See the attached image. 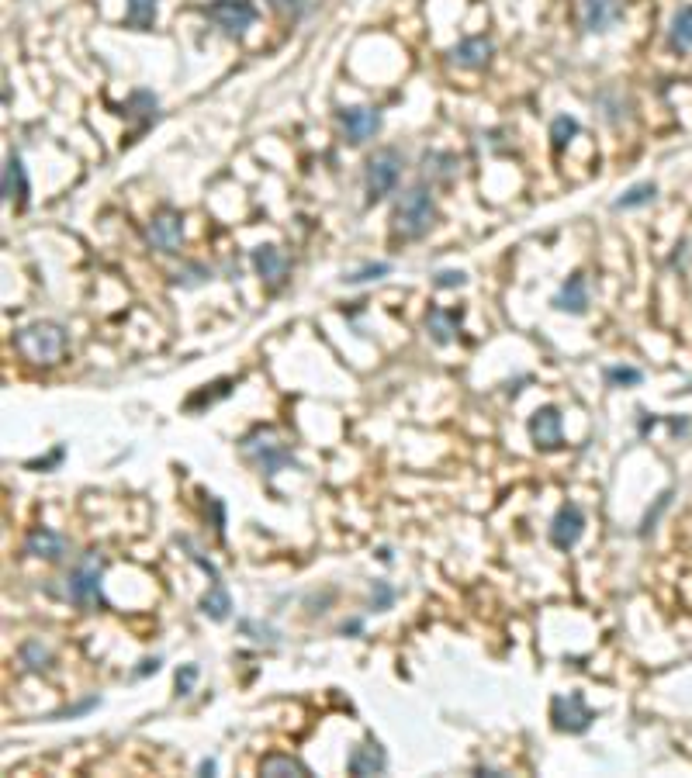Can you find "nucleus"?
Segmentation results:
<instances>
[{
	"label": "nucleus",
	"mask_w": 692,
	"mask_h": 778,
	"mask_svg": "<svg viewBox=\"0 0 692 778\" xmlns=\"http://www.w3.org/2000/svg\"><path fill=\"white\" fill-rule=\"evenodd\" d=\"M436 225V201H433V187L426 180L405 187L395 201L391 211V236L402 239V243H416L423 239Z\"/></svg>",
	"instance_id": "1"
},
{
	"label": "nucleus",
	"mask_w": 692,
	"mask_h": 778,
	"mask_svg": "<svg viewBox=\"0 0 692 778\" xmlns=\"http://www.w3.org/2000/svg\"><path fill=\"white\" fill-rule=\"evenodd\" d=\"M239 453L257 467L263 478H274V474H281L284 467H298L291 447L277 436V429H270V426L250 429V433L239 440Z\"/></svg>",
	"instance_id": "2"
},
{
	"label": "nucleus",
	"mask_w": 692,
	"mask_h": 778,
	"mask_svg": "<svg viewBox=\"0 0 692 778\" xmlns=\"http://www.w3.org/2000/svg\"><path fill=\"white\" fill-rule=\"evenodd\" d=\"M66 329L59 322H28L18 329L14 346L21 350V357H28L32 364H59V357L66 353Z\"/></svg>",
	"instance_id": "3"
},
{
	"label": "nucleus",
	"mask_w": 692,
	"mask_h": 778,
	"mask_svg": "<svg viewBox=\"0 0 692 778\" xmlns=\"http://www.w3.org/2000/svg\"><path fill=\"white\" fill-rule=\"evenodd\" d=\"M405 170V156L395 146H381L371 160L364 163V191H367V205H378L388 194H395L398 180Z\"/></svg>",
	"instance_id": "4"
},
{
	"label": "nucleus",
	"mask_w": 692,
	"mask_h": 778,
	"mask_svg": "<svg viewBox=\"0 0 692 778\" xmlns=\"http://www.w3.org/2000/svg\"><path fill=\"white\" fill-rule=\"evenodd\" d=\"M101 578H104V561L97 550H90V554L80 557L77 564H73L70 578H66V595H70L73 606L80 609H94L101 599Z\"/></svg>",
	"instance_id": "5"
},
{
	"label": "nucleus",
	"mask_w": 692,
	"mask_h": 778,
	"mask_svg": "<svg viewBox=\"0 0 692 778\" xmlns=\"http://www.w3.org/2000/svg\"><path fill=\"white\" fill-rule=\"evenodd\" d=\"M201 14L212 21L218 32L229 35V39H243L257 25V7L250 0H212V4H205Z\"/></svg>",
	"instance_id": "6"
},
{
	"label": "nucleus",
	"mask_w": 692,
	"mask_h": 778,
	"mask_svg": "<svg viewBox=\"0 0 692 778\" xmlns=\"http://www.w3.org/2000/svg\"><path fill=\"white\" fill-rule=\"evenodd\" d=\"M551 723H554V730H561V734L578 737L596 723V713L589 709V702H585L582 692H571V696L551 699Z\"/></svg>",
	"instance_id": "7"
},
{
	"label": "nucleus",
	"mask_w": 692,
	"mask_h": 778,
	"mask_svg": "<svg viewBox=\"0 0 692 778\" xmlns=\"http://www.w3.org/2000/svg\"><path fill=\"white\" fill-rule=\"evenodd\" d=\"M146 239H149V246H153L156 253H163V256L180 253V243H184V215H180V211H173V208L156 211V215L149 218V225H146Z\"/></svg>",
	"instance_id": "8"
},
{
	"label": "nucleus",
	"mask_w": 692,
	"mask_h": 778,
	"mask_svg": "<svg viewBox=\"0 0 692 778\" xmlns=\"http://www.w3.org/2000/svg\"><path fill=\"white\" fill-rule=\"evenodd\" d=\"M381 125H385V115H381V108H371V104H357V108L340 111V128L350 146L371 142L381 132Z\"/></svg>",
	"instance_id": "9"
},
{
	"label": "nucleus",
	"mask_w": 692,
	"mask_h": 778,
	"mask_svg": "<svg viewBox=\"0 0 692 778\" xmlns=\"http://www.w3.org/2000/svg\"><path fill=\"white\" fill-rule=\"evenodd\" d=\"M530 440L537 450H561L564 447V415L558 405H540L537 412L530 415Z\"/></svg>",
	"instance_id": "10"
},
{
	"label": "nucleus",
	"mask_w": 692,
	"mask_h": 778,
	"mask_svg": "<svg viewBox=\"0 0 692 778\" xmlns=\"http://www.w3.org/2000/svg\"><path fill=\"white\" fill-rule=\"evenodd\" d=\"M70 550H73L70 536H63L59 530H49V526H35V530L25 536V554L35 557V561H49V564L66 561Z\"/></svg>",
	"instance_id": "11"
},
{
	"label": "nucleus",
	"mask_w": 692,
	"mask_h": 778,
	"mask_svg": "<svg viewBox=\"0 0 692 778\" xmlns=\"http://www.w3.org/2000/svg\"><path fill=\"white\" fill-rule=\"evenodd\" d=\"M250 263H253V270H257V277L270 287V291H277V287L288 284L291 263H288V256H284L277 246H270V243H267V246H257V249L250 253Z\"/></svg>",
	"instance_id": "12"
},
{
	"label": "nucleus",
	"mask_w": 692,
	"mask_h": 778,
	"mask_svg": "<svg viewBox=\"0 0 692 778\" xmlns=\"http://www.w3.org/2000/svg\"><path fill=\"white\" fill-rule=\"evenodd\" d=\"M582 533H585V512L571 502L561 505L551 519V543L558 550H571L578 540H582Z\"/></svg>",
	"instance_id": "13"
},
{
	"label": "nucleus",
	"mask_w": 692,
	"mask_h": 778,
	"mask_svg": "<svg viewBox=\"0 0 692 778\" xmlns=\"http://www.w3.org/2000/svg\"><path fill=\"white\" fill-rule=\"evenodd\" d=\"M495 56V42L485 35H468L450 49V63L461 66V70H485Z\"/></svg>",
	"instance_id": "14"
},
{
	"label": "nucleus",
	"mask_w": 692,
	"mask_h": 778,
	"mask_svg": "<svg viewBox=\"0 0 692 778\" xmlns=\"http://www.w3.org/2000/svg\"><path fill=\"white\" fill-rule=\"evenodd\" d=\"M346 772L350 775H385L388 772V751L378 744V740H364V744H357L350 751V758H346Z\"/></svg>",
	"instance_id": "15"
},
{
	"label": "nucleus",
	"mask_w": 692,
	"mask_h": 778,
	"mask_svg": "<svg viewBox=\"0 0 692 778\" xmlns=\"http://www.w3.org/2000/svg\"><path fill=\"white\" fill-rule=\"evenodd\" d=\"M623 18L620 0H582V28L589 35L609 32Z\"/></svg>",
	"instance_id": "16"
},
{
	"label": "nucleus",
	"mask_w": 692,
	"mask_h": 778,
	"mask_svg": "<svg viewBox=\"0 0 692 778\" xmlns=\"http://www.w3.org/2000/svg\"><path fill=\"white\" fill-rule=\"evenodd\" d=\"M551 305L564 315H585L589 312V281H585L582 274H571L568 281L561 284V291L554 294Z\"/></svg>",
	"instance_id": "17"
},
{
	"label": "nucleus",
	"mask_w": 692,
	"mask_h": 778,
	"mask_svg": "<svg viewBox=\"0 0 692 778\" xmlns=\"http://www.w3.org/2000/svg\"><path fill=\"white\" fill-rule=\"evenodd\" d=\"M28 194H32V184H28L25 163H21L18 153H11L4 163V201H14L18 208H25Z\"/></svg>",
	"instance_id": "18"
},
{
	"label": "nucleus",
	"mask_w": 692,
	"mask_h": 778,
	"mask_svg": "<svg viewBox=\"0 0 692 778\" xmlns=\"http://www.w3.org/2000/svg\"><path fill=\"white\" fill-rule=\"evenodd\" d=\"M426 332H430V339L440 346L454 343L457 332H461V315L447 312V308H430V312H426Z\"/></svg>",
	"instance_id": "19"
},
{
	"label": "nucleus",
	"mask_w": 692,
	"mask_h": 778,
	"mask_svg": "<svg viewBox=\"0 0 692 778\" xmlns=\"http://www.w3.org/2000/svg\"><path fill=\"white\" fill-rule=\"evenodd\" d=\"M198 609H201V616H208L212 623H225V619L232 616V595H229V588H225L222 581H212V588H208V592L201 595Z\"/></svg>",
	"instance_id": "20"
},
{
	"label": "nucleus",
	"mask_w": 692,
	"mask_h": 778,
	"mask_svg": "<svg viewBox=\"0 0 692 778\" xmlns=\"http://www.w3.org/2000/svg\"><path fill=\"white\" fill-rule=\"evenodd\" d=\"M260 775H267V778H302V775H312L308 772V765L305 761H298V758H291V754H267V758L260 761Z\"/></svg>",
	"instance_id": "21"
},
{
	"label": "nucleus",
	"mask_w": 692,
	"mask_h": 778,
	"mask_svg": "<svg viewBox=\"0 0 692 778\" xmlns=\"http://www.w3.org/2000/svg\"><path fill=\"white\" fill-rule=\"evenodd\" d=\"M156 14H160V0H129L125 4V25L135 32H149L156 25Z\"/></svg>",
	"instance_id": "22"
},
{
	"label": "nucleus",
	"mask_w": 692,
	"mask_h": 778,
	"mask_svg": "<svg viewBox=\"0 0 692 778\" xmlns=\"http://www.w3.org/2000/svg\"><path fill=\"white\" fill-rule=\"evenodd\" d=\"M18 657H21V664H25V671H32V675H42V671L52 668V651L42 644V640H25Z\"/></svg>",
	"instance_id": "23"
},
{
	"label": "nucleus",
	"mask_w": 692,
	"mask_h": 778,
	"mask_svg": "<svg viewBox=\"0 0 692 778\" xmlns=\"http://www.w3.org/2000/svg\"><path fill=\"white\" fill-rule=\"evenodd\" d=\"M232 388H236V377H218V381L205 384L198 395L187 398V409H201V405H215L218 398H229Z\"/></svg>",
	"instance_id": "24"
},
{
	"label": "nucleus",
	"mask_w": 692,
	"mask_h": 778,
	"mask_svg": "<svg viewBox=\"0 0 692 778\" xmlns=\"http://www.w3.org/2000/svg\"><path fill=\"white\" fill-rule=\"evenodd\" d=\"M423 166H426V177L433 180H454L457 170H461V160L454 153H426L423 156Z\"/></svg>",
	"instance_id": "25"
},
{
	"label": "nucleus",
	"mask_w": 692,
	"mask_h": 778,
	"mask_svg": "<svg viewBox=\"0 0 692 778\" xmlns=\"http://www.w3.org/2000/svg\"><path fill=\"white\" fill-rule=\"evenodd\" d=\"M668 42H672V49H679V52L692 49V7L675 11L672 28H668Z\"/></svg>",
	"instance_id": "26"
},
{
	"label": "nucleus",
	"mask_w": 692,
	"mask_h": 778,
	"mask_svg": "<svg viewBox=\"0 0 692 778\" xmlns=\"http://www.w3.org/2000/svg\"><path fill=\"white\" fill-rule=\"evenodd\" d=\"M658 198V187L651 184V180H644V184H634L627 194H620V198L613 201L616 211H634V208H644L651 205V201Z\"/></svg>",
	"instance_id": "27"
},
{
	"label": "nucleus",
	"mask_w": 692,
	"mask_h": 778,
	"mask_svg": "<svg viewBox=\"0 0 692 778\" xmlns=\"http://www.w3.org/2000/svg\"><path fill=\"white\" fill-rule=\"evenodd\" d=\"M239 633H243V637H250L253 644H263V647H277V644H281V633H277L274 626L260 623V619H250V616L239 619Z\"/></svg>",
	"instance_id": "28"
},
{
	"label": "nucleus",
	"mask_w": 692,
	"mask_h": 778,
	"mask_svg": "<svg viewBox=\"0 0 692 778\" xmlns=\"http://www.w3.org/2000/svg\"><path fill=\"white\" fill-rule=\"evenodd\" d=\"M129 115L142 118V125H153L156 118H160V101H156L149 90H135L129 97Z\"/></svg>",
	"instance_id": "29"
},
{
	"label": "nucleus",
	"mask_w": 692,
	"mask_h": 778,
	"mask_svg": "<svg viewBox=\"0 0 692 778\" xmlns=\"http://www.w3.org/2000/svg\"><path fill=\"white\" fill-rule=\"evenodd\" d=\"M578 132H582V125H578V118H571V115H558L551 122V142H554V149H564V146H571V139H578Z\"/></svg>",
	"instance_id": "30"
},
{
	"label": "nucleus",
	"mask_w": 692,
	"mask_h": 778,
	"mask_svg": "<svg viewBox=\"0 0 692 778\" xmlns=\"http://www.w3.org/2000/svg\"><path fill=\"white\" fill-rule=\"evenodd\" d=\"M603 377H606V384H613V388H637V384L644 381V374L637 367H606Z\"/></svg>",
	"instance_id": "31"
},
{
	"label": "nucleus",
	"mask_w": 692,
	"mask_h": 778,
	"mask_svg": "<svg viewBox=\"0 0 692 778\" xmlns=\"http://www.w3.org/2000/svg\"><path fill=\"white\" fill-rule=\"evenodd\" d=\"M388 274H391V263H367V267L346 274L343 284H371V281H381V277H388Z\"/></svg>",
	"instance_id": "32"
},
{
	"label": "nucleus",
	"mask_w": 692,
	"mask_h": 778,
	"mask_svg": "<svg viewBox=\"0 0 692 778\" xmlns=\"http://www.w3.org/2000/svg\"><path fill=\"white\" fill-rule=\"evenodd\" d=\"M208 277H212V270H208L205 263H187L184 270L173 274V284L177 287H198V284H205Z\"/></svg>",
	"instance_id": "33"
},
{
	"label": "nucleus",
	"mask_w": 692,
	"mask_h": 778,
	"mask_svg": "<svg viewBox=\"0 0 692 778\" xmlns=\"http://www.w3.org/2000/svg\"><path fill=\"white\" fill-rule=\"evenodd\" d=\"M395 599H398L395 585H388V581H374L371 585V609L374 613H388V609L395 606Z\"/></svg>",
	"instance_id": "34"
},
{
	"label": "nucleus",
	"mask_w": 692,
	"mask_h": 778,
	"mask_svg": "<svg viewBox=\"0 0 692 778\" xmlns=\"http://www.w3.org/2000/svg\"><path fill=\"white\" fill-rule=\"evenodd\" d=\"M177 543H180V547H184V550H187V557H191V561H194V564H198V568H201V571H205V574H208V581H222V574H218V568H215V564H212V561H208V557H205V554H201V550H198V547H194V543H191V540H187V536H177Z\"/></svg>",
	"instance_id": "35"
},
{
	"label": "nucleus",
	"mask_w": 692,
	"mask_h": 778,
	"mask_svg": "<svg viewBox=\"0 0 692 778\" xmlns=\"http://www.w3.org/2000/svg\"><path fill=\"white\" fill-rule=\"evenodd\" d=\"M468 284V274L464 270H436L433 274V287L436 291H454V287Z\"/></svg>",
	"instance_id": "36"
},
{
	"label": "nucleus",
	"mask_w": 692,
	"mask_h": 778,
	"mask_svg": "<svg viewBox=\"0 0 692 778\" xmlns=\"http://www.w3.org/2000/svg\"><path fill=\"white\" fill-rule=\"evenodd\" d=\"M198 675H201L198 664H180V668H177V696H180V699L191 696V692H194V682H198Z\"/></svg>",
	"instance_id": "37"
},
{
	"label": "nucleus",
	"mask_w": 692,
	"mask_h": 778,
	"mask_svg": "<svg viewBox=\"0 0 692 778\" xmlns=\"http://www.w3.org/2000/svg\"><path fill=\"white\" fill-rule=\"evenodd\" d=\"M63 457H66V447H56V450L49 453V457H42V460H28V467H32V471H49V467H56Z\"/></svg>",
	"instance_id": "38"
},
{
	"label": "nucleus",
	"mask_w": 692,
	"mask_h": 778,
	"mask_svg": "<svg viewBox=\"0 0 692 778\" xmlns=\"http://www.w3.org/2000/svg\"><path fill=\"white\" fill-rule=\"evenodd\" d=\"M208 505H212V523H215V533L225 536V502L222 498H208Z\"/></svg>",
	"instance_id": "39"
},
{
	"label": "nucleus",
	"mask_w": 692,
	"mask_h": 778,
	"mask_svg": "<svg viewBox=\"0 0 692 778\" xmlns=\"http://www.w3.org/2000/svg\"><path fill=\"white\" fill-rule=\"evenodd\" d=\"M270 4L277 7V11H284V14H291V18H302L305 14V0H270Z\"/></svg>",
	"instance_id": "40"
},
{
	"label": "nucleus",
	"mask_w": 692,
	"mask_h": 778,
	"mask_svg": "<svg viewBox=\"0 0 692 778\" xmlns=\"http://www.w3.org/2000/svg\"><path fill=\"white\" fill-rule=\"evenodd\" d=\"M97 706H101V699H97V696H90V699L77 702V706L63 709V713H56V716H59V720H63V716H84V713H90V709H97Z\"/></svg>",
	"instance_id": "41"
},
{
	"label": "nucleus",
	"mask_w": 692,
	"mask_h": 778,
	"mask_svg": "<svg viewBox=\"0 0 692 778\" xmlns=\"http://www.w3.org/2000/svg\"><path fill=\"white\" fill-rule=\"evenodd\" d=\"M668 498H672V495L665 492V495L658 498V505H654V512H648V516H644V526H641V533H651V530H654V523H658V516H661V512H665Z\"/></svg>",
	"instance_id": "42"
},
{
	"label": "nucleus",
	"mask_w": 692,
	"mask_h": 778,
	"mask_svg": "<svg viewBox=\"0 0 692 778\" xmlns=\"http://www.w3.org/2000/svg\"><path fill=\"white\" fill-rule=\"evenodd\" d=\"M160 657H142L139 661V668H135V678H146V675H156L160 671Z\"/></svg>",
	"instance_id": "43"
},
{
	"label": "nucleus",
	"mask_w": 692,
	"mask_h": 778,
	"mask_svg": "<svg viewBox=\"0 0 692 778\" xmlns=\"http://www.w3.org/2000/svg\"><path fill=\"white\" fill-rule=\"evenodd\" d=\"M340 633H350V637L353 633H364V619H346V623L340 626Z\"/></svg>",
	"instance_id": "44"
},
{
	"label": "nucleus",
	"mask_w": 692,
	"mask_h": 778,
	"mask_svg": "<svg viewBox=\"0 0 692 778\" xmlns=\"http://www.w3.org/2000/svg\"><path fill=\"white\" fill-rule=\"evenodd\" d=\"M215 772H218V761L215 758H205L198 765V775H215Z\"/></svg>",
	"instance_id": "45"
},
{
	"label": "nucleus",
	"mask_w": 692,
	"mask_h": 778,
	"mask_svg": "<svg viewBox=\"0 0 692 778\" xmlns=\"http://www.w3.org/2000/svg\"><path fill=\"white\" fill-rule=\"evenodd\" d=\"M475 775H502V772H495V768H485V765H481V768H475Z\"/></svg>",
	"instance_id": "46"
},
{
	"label": "nucleus",
	"mask_w": 692,
	"mask_h": 778,
	"mask_svg": "<svg viewBox=\"0 0 692 778\" xmlns=\"http://www.w3.org/2000/svg\"><path fill=\"white\" fill-rule=\"evenodd\" d=\"M378 557H381V561H385V564H391V550H388V547H381V550H378Z\"/></svg>",
	"instance_id": "47"
}]
</instances>
